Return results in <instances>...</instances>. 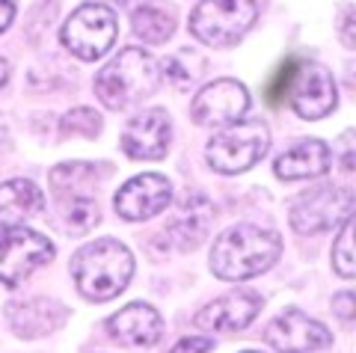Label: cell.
<instances>
[{
	"mask_svg": "<svg viewBox=\"0 0 356 353\" xmlns=\"http://www.w3.org/2000/svg\"><path fill=\"white\" fill-rule=\"evenodd\" d=\"M282 252V238L270 229L241 223L226 229L211 249V270L226 282L252 279L270 270Z\"/></svg>",
	"mask_w": 356,
	"mask_h": 353,
	"instance_id": "6da1fadb",
	"label": "cell"
},
{
	"mask_svg": "<svg viewBox=\"0 0 356 353\" xmlns=\"http://www.w3.org/2000/svg\"><path fill=\"white\" fill-rule=\"evenodd\" d=\"M72 273L77 291L86 300L104 303L128 288L134 277V256L125 244H119L113 238H102L95 244L77 249L72 261Z\"/></svg>",
	"mask_w": 356,
	"mask_h": 353,
	"instance_id": "7a4b0ae2",
	"label": "cell"
},
{
	"mask_svg": "<svg viewBox=\"0 0 356 353\" xmlns=\"http://www.w3.org/2000/svg\"><path fill=\"white\" fill-rule=\"evenodd\" d=\"M161 83V63L143 48H125L95 74V95L107 110H125Z\"/></svg>",
	"mask_w": 356,
	"mask_h": 353,
	"instance_id": "3957f363",
	"label": "cell"
},
{
	"mask_svg": "<svg viewBox=\"0 0 356 353\" xmlns=\"http://www.w3.org/2000/svg\"><path fill=\"white\" fill-rule=\"evenodd\" d=\"M267 149H270V131L261 119H238L214 134L205 149V158L214 172L238 175L252 170L267 154Z\"/></svg>",
	"mask_w": 356,
	"mask_h": 353,
	"instance_id": "277c9868",
	"label": "cell"
},
{
	"mask_svg": "<svg viewBox=\"0 0 356 353\" xmlns=\"http://www.w3.org/2000/svg\"><path fill=\"white\" fill-rule=\"evenodd\" d=\"M259 18L255 0H202L191 13V33L211 48H229Z\"/></svg>",
	"mask_w": 356,
	"mask_h": 353,
	"instance_id": "5b68a950",
	"label": "cell"
},
{
	"mask_svg": "<svg viewBox=\"0 0 356 353\" xmlns=\"http://www.w3.org/2000/svg\"><path fill=\"white\" fill-rule=\"evenodd\" d=\"M60 36H63V45L77 60L95 63L116 42V13L104 3H83L69 15Z\"/></svg>",
	"mask_w": 356,
	"mask_h": 353,
	"instance_id": "8992f818",
	"label": "cell"
},
{
	"mask_svg": "<svg viewBox=\"0 0 356 353\" xmlns=\"http://www.w3.org/2000/svg\"><path fill=\"white\" fill-rule=\"evenodd\" d=\"M54 258V244L24 226H0V285L18 288L30 273Z\"/></svg>",
	"mask_w": 356,
	"mask_h": 353,
	"instance_id": "52a82bcc",
	"label": "cell"
},
{
	"mask_svg": "<svg viewBox=\"0 0 356 353\" xmlns=\"http://www.w3.org/2000/svg\"><path fill=\"white\" fill-rule=\"evenodd\" d=\"M353 214V190L350 187H315L291 202V229L300 235H318L344 223Z\"/></svg>",
	"mask_w": 356,
	"mask_h": 353,
	"instance_id": "ba28073f",
	"label": "cell"
},
{
	"mask_svg": "<svg viewBox=\"0 0 356 353\" xmlns=\"http://www.w3.org/2000/svg\"><path fill=\"white\" fill-rule=\"evenodd\" d=\"M250 107V92L247 86L232 81V77H220V81L208 83L199 90L193 98V122L202 128H226L247 113Z\"/></svg>",
	"mask_w": 356,
	"mask_h": 353,
	"instance_id": "9c48e42d",
	"label": "cell"
},
{
	"mask_svg": "<svg viewBox=\"0 0 356 353\" xmlns=\"http://www.w3.org/2000/svg\"><path fill=\"white\" fill-rule=\"evenodd\" d=\"M288 98L300 119H324L336 110V81L318 63L297 65L288 83Z\"/></svg>",
	"mask_w": 356,
	"mask_h": 353,
	"instance_id": "30bf717a",
	"label": "cell"
},
{
	"mask_svg": "<svg viewBox=\"0 0 356 353\" xmlns=\"http://www.w3.org/2000/svg\"><path fill=\"white\" fill-rule=\"evenodd\" d=\"M264 338L276 353H318L332 341L324 324L297 309H288L280 318H273L264 329Z\"/></svg>",
	"mask_w": 356,
	"mask_h": 353,
	"instance_id": "8fae6325",
	"label": "cell"
},
{
	"mask_svg": "<svg viewBox=\"0 0 356 353\" xmlns=\"http://www.w3.org/2000/svg\"><path fill=\"white\" fill-rule=\"evenodd\" d=\"M170 202H172V184L158 172H143L137 179L125 181L113 199L116 214L128 220V223H140V220L161 214Z\"/></svg>",
	"mask_w": 356,
	"mask_h": 353,
	"instance_id": "7c38bea8",
	"label": "cell"
},
{
	"mask_svg": "<svg viewBox=\"0 0 356 353\" xmlns=\"http://www.w3.org/2000/svg\"><path fill=\"white\" fill-rule=\"evenodd\" d=\"M172 125L166 110L152 107L134 116L122 131V151L134 161H161L166 149H170Z\"/></svg>",
	"mask_w": 356,
	"mask_h": 353,
	"instance_id": "4fadbf2b",
	"label": "cell"
},
{
	"mask_svg": "<svg viewBox=\"0 0 356 353\" xmlns=\"http://www.w3.org/2000/svg\"><path fill=\"white\" fill-rule=\"evenodd\" d=\"M261 309V297L255 291L247 288H238V291H229L211 300L202 312L196 315V327L199 329H208V333H235V329H243L255 321Z\"/></svg>",
	"mask_w": 356,
	"mask_h": 353,
	"instance_id": "5bb4252c",
	"label": "cell"
},
{
	"mask_svg": "<svg viewBox=\"0 0 356 353\" xmlns=\"http://www.w3.org/2000/svg\"><path fill=\"white\" fill-rule=\"evenodd\" d=\"M211 226H214V205H211V199L202 193L187 196V199L178 205L175 217L163 229L166 247L181 249V252L196 249L208 238Z\"/></svg>",
	"mask_w": 356,
	"mask_h": 353,
	"instance_id": "9a60e30c",
	"label": "cell"
},
{
	"mask_svg": "<svg viewBox=\"0 0 356 353\" xmlns=\"http://www.w3.org/2000/svg\"><path fill=\"white\" fill-rule=\"evenodd\" d=\"M65 318H69V309L57 300H48V297H30V300L6 306V321L21 338L48 336L65 324Z\"/></svg>",
	"mask_w": 356,
	"mask_h": 353,
	"instance_id": "2e32d148",
	"label": "cell"
},
{
	"mask_svg": "<svg viewBox=\"0 0 356 353\" xmlns=\"http://www.w3.org/2000/svg\"><path fill=\"white\" fill-rule=\"evenodd\" d=\"M107 333L125 347H152L163 336V321L149 303H128L107 321Z\"/></svg>",
	"mask_w": 356,
	"mask_h": 353,
	"instance_id": "e0dca14e",
	"label": "cell"
},
{
	"mask_svg": "<svg viewBox=\"0 0 356 353\" xmlns=\"http://www.w3.org/2000/svg\"><path fill=\"white\" fill-rule=\"evenodd\" d=\"M332 163V151L321 140H297L288 146L273 163L276 179L282 181H300V179H318Z\"/></svg>",
	"mask_w": 356,
	"mask_h": 353,
	"instance_id": "ac0fdd59",
	"label": "cell"
},
{
	"mask_svg": "<svg viewBox=\"0 0 356 353\" xmlns=\"http://www.w3.org/2000/svg\"><path fill=\"white\" fill-rule=\"evenodd\" d=\"M44 211V196L33 181L13 179L0 184V226H24Z\"/></svg>",
	"mask_w": 356,
	"mask_h": 353,
	"instance_id": "d6986e66",
	"label": "cell"
},
{
	"mask_svg": "<svg viewBox=\"0 0 356 353\" xmlns=\"http://www.w3.org/2000/svg\"><path fill=\"white\" fill-rule=\"evenodd\" d=\"M131 27L137 33V39H143L146 45H161V42L170 39L172 30H175L172 15L154 3H143L140 9H134Z\"/></svg>",
	"mask_w": 356,
	"mask_h": 353,
	"instance_id": "ffe728a7",
	"label": "cell"
},
{
	"mask_svg": "<svg viewBox=\"0 0 356 353\" xmlns=\"http://www.w3.org/2000/svg\"><path fill=\"white\" fill-rule=\"evenodd\" d=\"M202 65L205 63L199 60L193 51H178L161 63V77L170 81L175 90H191V86L199 81V74H202Z\"/></svg>",
	"mask_w": 356,
	"mask_h": 353,
	"instance_id": "44dd1931",
	"label": "cell"
},
{
	"mask_svg": "<svg viewBox=\"0 0 356 353\" xmlns=\"http://www.w3.org/2000/svg\"><path fill=\"white\" fill-rule=\"evenodd\" d=\"M65 214V229L74 231V235H83L98 223V205L92 196H72V202L63 205Z\"/></svg>",
	"mask_w": 356,
	"mask_h": 353,
	"instance_id": "7402d4cb",
	"label": "cell"
},
{
	"mask_svg": "<svg viewBox=\"0 0 356 353\" xmlns=\"http://www.w3.org/2000/svg\"><path fill=\"white\" fill-rule=\"evenodd\" d=\"M332 264H336V273L344 279H350L356 273V258H353V217H348L341 223V235L332 244Z\"/></svg>",
	"mask_w": 356,
	"mask_h": 353,
	"instance_id": "603a6c76",
	"label": "cell"
},
{
	"mask_svg": "<svg viewBox=\"0 0 356 353\" xmlns=\"http://www.w3.org/2000/svg\"><path fill=\"white\" fill-rule=\"evenodd\" d=\"M60 131H63V137H95L102 131V116L89 107L69 110L60 122Z\"/></svg>",
	"mask_w": 356,
	"mask_h": 353,
	"instance_id": "cb8c5ba5",
	"label": "cell"
},
{
	"mask_svg": "<svg viewBox=\"0 0 356 353\" xmlns=\"http://www.w3.org/2000/svg\"><path fill=\"white\" fill-rule=\"evenodd\" d=\"M294 69H297V63L294 60H288L282 69H280V74H276V81L270 83V104H280V98L288 92V83H291V74H294Z\"/></svg>",
	"mask_w": 356,
	"mask_h": 353,
	"instance_id": "d4e9b609",
	"label": "cell"
},
{
	"mask_svg": "<svg viewBox=\"0 0 356 353\" xmlns=\"http://www.w3.org/2000/svg\"><path fill=\"white\" fill-rule=\"evenodd\" d=\"M208 350H214V338H208V336H187V338L178 341L170 353H208Z\"/></svg>",
	"mask_w": 356,
	"mask_h": 353,
	"instance_id": "484cf974",
	"label": "cell"
},
{
	"mask_svg": "<svg viewBox=\"0 0 356 353\" xmlns=\"http://www.w3.org/2000/svg\"><path fill=\"white\" fill-rule=\"evenodd\" d=\"M339 36H341V42H344V48H353V45H356V39H353V6H344V9H341Z\"/></svg>",
	"mask_w": 356,
	"mask_h": 353,
	"instance_id": "4316f807",
	"label": "cell"
},
{
	"mask_svg": "<svg viewBox=\"0 0 356 353\" xmlns=\"http://www.w3.org/2000/svg\"><path fill=\"white\" fill-rule=\"evenodd\" d=\"M332 309L341 321H353V291H341L332 297Z\"/></svg>",
	"mask_w": 356,
	"mask_h": 353,
	"instance_id": "83f0119b",
	"label": "cell"
},
{
	"mask_svg": "<svg viewBox=\"0 0 356 353\" xmlns=\"http://www.w3.org/2000/svg\"><path fill=\"white\" fill-rule=\"evenodd\" d=\"M15 18V3L13 0H0V33H3Z\"/></svg>",
	"mask_w": 356,
	"mask_h": 353,
	"instance_id": "f1b7e54d",
	"label": "cell"
},
{
	"mask_svg": "<svg viewBox=\"0 0 356 353\" xmlns=\"http://www.w3.org/2000/svg\"><path fill=\"white\" fill-rule=\"evenodd\" d=\"M350 140H353V131H348V134H344V140H341V142H344V158H341V170H348V172L353 170V163H356V161H353V142H350Z\"/></svg>",
	"mask_w": 356,
	"mask_h": 353,
	"instance_id": "f546056e",
	"label": "cell"
},
{
	"mask_svg": "<svg viewBox=\"0 0 356 353\" xmlns=\"http://www.w3.org/2000/svg\"><path fill=\"white\" fill-rule=\"evenodd\" d=\"M9 83V60H0V90Z\"/></svg>",
	"mask_w": 356,
	"mask_h": 353,
	"instance_id": "4dcf8cb0",
	"label": "cell"
},
{
	"mask_svg": "<svg viewBox=\"0 0 356 353\" xmlns=\"http://www.w3.org/2000/svg\"><path fill=\"white\" fill-rule=\"evenodd\" d=\"M243 353H255V350H243Z\"/></svg>",
	"mask_w": 356,
	"mask_h": 353,
	"instance_id": "1f68e13d",
	"label": "cell"
}]
</instances>
